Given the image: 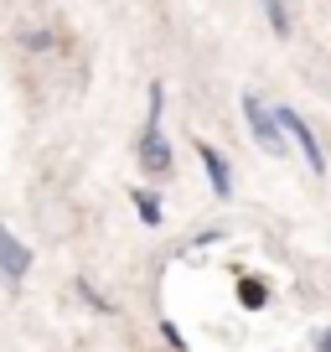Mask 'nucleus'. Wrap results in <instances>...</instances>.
Returning <instances> with one entry per match:
<instances>
[{
	"mask_svg": "<svg viewBox=\"0 0 331 352\" xmlns=\"http://www.w3.org/2000/svg\"><path fill=\"white\" fill-rule=\"evenodd\" d=\"M264 11H269V26H275V36H290V16L279 0H264Z\"/></svg>",
	"mask_w": 331,
	"mask_h": 352,
	"instance_id": "obj_6",
	"label": "nucleus"
},
{
	"mask_svg": "<svg viewBox=\"0 0 331 352\" xmlns=\"http://www.w3.org/2000/svg\"><path fill=\"white\" fill-rule=\"evenodd\" d=\"M279 130H290L295 135V145L306 151V161H310V171H326V155H321V145H316V135L306 130V120L300 114H290V109H279Z\"/></svg>",
	"mask_w": 331,
	"mask_h": 352,
	"instance_id": "obj_3",
	"label": "nucleus"
},
{
	"mask_svg": "<svg viewBox=\"0 0 331 352\" xmlns=\"http://www.w3.org/2000/svg\"><path fill=\"white\" fill-rule=\"evenodd\" d=\"M26 270H32V254H26V243H16V233L0 223V275L21 280Z\"/></svg>",
	"mask_w": 331,
	"mask_h": 352,
	"instance_id": "obj_2",
	"label": "nucleus"
},
{
	"mask_svg": "<svg viewBox=\"0 0 331 352\" xmlns=\"http://www.w3.org/2000/svg\"><path fill=\"white\" fill-rule=\"evenodd\" d=\"M238 296L249 300V306H259V300H264V285H249V280H243V285H238Z\"/></svg>",
	"mask_w": 331,
	"mask_h": 352,
	"instance_id": "obj_7",
	"label": "nucleus"
},
{
	"mask_svg": "<svg viewBox=\"0 0 331 352\" xmlns=\"http://www.w3.org/2000/svg\"><path fill=\"white\" fill-rule=\"evenodd\" d=\"M243 120H249V130H254L259 151H269V155H285V140H279V124L269 120V109L254 99V94H243Z\"/></svg>",
	"mask_w": 331,
	"mask_h": 352,
	"instance_id": "obj_1",
	"label": "nucleus"
},
{
	"mask_svg": "<svg viewBox=\"0 0 331 352\" xmlns=\"http://www.w3.org/2000/svg\"><path fill=\"white\" fill-rule=\"evenodd\" d=\"M316 347H326V352H331V331H321V337H316Z\"/></svg>",
	"mask_w": 331,
	"mask_h": 352,
	"instance_id": "obj_8",
	"label": "nucleus"
},
{
	"mask_svg": "<svg viewBox=\"0 0 331 352\" xmlns=\"http://www.w3.org/2000/svg\"><path fill=\"white\" fill-rule=\"evenodd\" d=\"M140 161H145V171H166V166H171V145L161 140V124H145V140H140Z\"/></svg>",
	"mask_w": 331,
	"mask_h": 352,
	"instance_id": "obj_4",
	"label": "nucleus"
},
{
	"mask_svg": "<svg viewBox=\"0 0 331 352\" xmlns=\"http://www.w3.org/2000/svg\"><path fill=\"white\" fill-rule=\"evenodd\" d=\"M197 155H202V166H207V176H212V192H218V197H228V192H233V176H228V161H222V155L212 151L207 140L197 145Z\"/></svg>",
	"mask_w": 331,
	"mask_h": 352,
	"instance_id": "obj_5",
	"label": "nucleus"
}]
</instances>
